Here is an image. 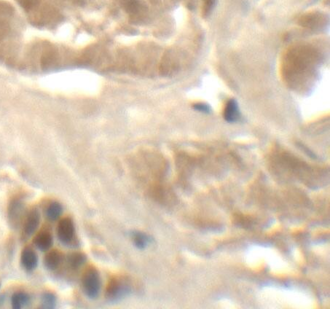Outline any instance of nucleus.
Here are the masks:
<instances>
[{
    "label": "nucleus",
    "instance_id": "4468645a",
    "mask_svg": "<svg viewBox=\"0 0 330 309\" xmlns=\"http://www.w3.org/2000/svg\"><path fill=\"white\" fill-rule=\"evenodd\" d=\"M56 297L52 293H45L42 297V307L44 309H53L56 306Z\"/></svg>",
    "mask_w": 330,
    "mask_h": 309
},
{
    "label": "nucleus",
    "instance_id": "9d476101",
    "mask_svg": "<svg viewBox=\"0 0 330 309\" xmlns=\"http://www.w3.org/2000/svg\"><path fill=\"white\" fill-rule=\"evenodd\" d=\"M132 238L135 246L139 249H145L151 242L149 236L140 231L132 232Z\"/></svg>",
    "mask_w": 330,
    "mask_h": 309
},
{
    "label": "nucleus",
    "instance_id": "0eeeda50",
    "mask_svg": "<svg viewBox=\"0 0 330 309\" xmlns=\"http://www.w3.org/2000/svg\"><path fill=\"white\" fill-rule=\"evenodd\" d=\"M63 258V255L60 251L56 249L50 251L45 257V266L50 271H54L62 264Z\"/></svg>",
    "mask_w": 330,
    "mask_h": 309
},
{
    "label": "nucleus",
    "instance_id": "39448f33",
    "mask_svg": "<svg viewBox=\"0 0 330 309\" xmlns=\"http://www.w3.org/2000/svg\"><path fill=\"white\" fill-rule=\"evenodd\" d=\"M40 223V213L34 208L30 211L24 220V233L27 236H31L35 233Z\"/></svg>",
    "mask_w": 330,
    "mask_h": 309
},
{
    "label": "nucleus",
    "instance_id": "2eb2a0df",
    "mask_svg": "<svg viewBox=\"0 0 330 309\" xmlns=\"http://www.w3.org/2000/svg\"><path fill=\"white\" fill-rule=\"evenodd\" d=\"M216 0H204L203 5V16L208 18L216 6Z\"/></svg>",
    "mask_w": 330,
    "mask_h": 309
},
{
    "label": "nucleus",
    "instance_id": "423d86ee",
    "mask_svg": "<svg viewBox=\"0 0 330 309\" xmlns=\"http://www.w3.org/2000/svg\"><path fill=\"white\" fill-rule=\"evenodd\" d=\"M21 264L26 270L33 271L37 268L38 258L37 254L31 247H26L21 253Z\"/></svg>",
    "mask_w": 330,
    "mask_h": 309
},
{
    "label": "nucleus",
    "instance_id": "6e6552de",
    "mask_svg": "<svg viewBox=\"0 0 330 309\" xmlns=\"http://www.w3.org/2000/svg\"><path fill=\"white\" fill-rule=\"evenodd\" d=\"M224 118L228 123H235L240 118L239 107L235 99H231L227 103L224 111Z\"/></svg>",
    "mask_w": 330,
    "mask_h": 309
},
{
    "label": "nucleus",
    "instance_id": "f257e3e1",
    "mask_svg": "<svg viewBox=\"0 0 330 309\" xmlns=\"http://www.w3.org/2000/svg\"><path fill=\"white\" fill-rule=\"evenodd\" d=\"M132 292V284L126 277L116 276L109 281L106 289V297L109 301L116 303L129 295Z\"/></svg>",
    "mask_w": 330,
    "mask_h": 309
},
{
    "label": "nucleus",
    "instance_id": "9b49d317",
    "mask_svg": "<svg viewBox=\"0 0 330 309\" xmlns=\"http://www.w3.org/2000/svg\"><path fill=\"white\" fill-rule=\"evenodd\" d=\"M63 212V207L59 202H53L46 210V217L50 221H56L60 218Z\"/></svg>",
    "mask_w": 330,
    "mask_h": 309
},
{
    "label": "nucleus",
    "instance_id": "f8f14e48",
    "mask_svg": "<svg viewBox=\"0 0 330 309\" xmlns=\"http://www.w3.org/2000/svg\"><path fill=\"white\" fill-rule=\"evenodd\" d=\"M87 258L85 255L81 252H73L69 255L67 262L69 266L74 269H78L86 262Z\"/></svg>",
    "mask_w": 330,
    "mask_h": 309
},
{
    "label": "nucleus",
    "instance_id": "f03ea898",
    "mask_svg": "<svg viewBox=\"0 0 330 309\" xmlns=\"http://www.w3.org/2000/svg\"><path fill=\"white\" fill-rule=\"evenodd\" d=\"M82 288L87 297L90 299L98 297L101 291V282L99 273L94 267H90L84 273L82 278Z\"/></svg>",
    "mask_w": 330,
    "mask_h": 309
},
{
    "label": "nucleus",
    "instance_id": "20e7f679",
    "mask_svg": "<svg viewBox=\"0 0 330 309\" xmlns=\"http://www.w3.org/2000/svg\"><path fill=\"white\" fill-rule=\"evenodd\" d=\"M25 205L20 200H14L10 204L8 209V218L11 227L17 228L19 227L25 215Z\"/></svg>",
    "mask_w": 330,
    "mask_h": 309
},
{
    "label": "nucleus",
    "instance_id": "ddd939ff",
    "mask_svg": "<svg viewBox=\"0 0 330 309\" xmlns=\"http://www.w3.org/2000/svg\"><path fill=\"white\" fill-rule=\"evenodd\" d=\"M30 297L24 293H15L11 298V303L14 309H20L28 304Z\"/></svg>",
    "mask_w": 330,
    "mask_h": 309
},
{
    "label": "nucleus",
    "instance_id": "7ed1b4c3",
    "mask_svg": "<svg viewBox=\"0 0 330 309\" xmlns=\"http://www.w3.org/2000/svg\"><path fill=\"white\" fill-rule=\"evenodd\" d=\"M57 236L59 240L65 245H70L75 242V225L72 219L65 217L59 221L57 226Z\"/></svg>",
    "mask_w": 330,
    "mask_h": 309
},
{
    "label": "nucleus",
    "instance_id": "1a4fd4ad",
    "mask_svg": "<svg viewBox=\"0 0 330 309\" xmlns=\"http://www.w3.org/2000/svg\"><path fill=\"white\" fill-rule=\"evenodd\" d=\"M53 243V239L50 233L43 231L34 237V244L40 250L43 252L49 250Z\"/></svg>",
    "mask_w": 330,
    "mask_h": 309
},
{
    "label": "nucleus",
    "instance_id": "dca6fc26",
    "mask_svg": "<svg viewBox=\"0 0 330 309\" xmlns=\"http://www.w3.org/2000/svg\"><path fill=\"white\" fill-rule=\"evenodd\" d=\"M193 108L197 111L201 112L203 113H210L211 112L210 106L209 104H203V103L194 104Z\"/></svg>",
    "mask_w": 330,
    "mask_h": 309
}]
</instances>
